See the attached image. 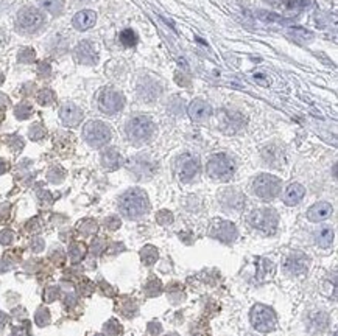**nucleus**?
Returning <instances> with one entry per match:
<instances>
[{"instance_id": "1", "label": "nucleus", "mask_w": 338, "mask_h": 336, "mask_svg": "<svg viewBox=\"0 0 338 336\" xmlns=\"http://www.w3.org/2000/svg\"><path fill=\"white\" fill-rule=\"evenodd\" d=\"M119 209L128 219H139L150 212V201L144 190L131 188L125 191L119 200Z\"/></svg>"}, {"instance_id": "2", "label": "nucleus", "mask_w": 338, "mask_h": 336, "mask_svg": "<svg viewBox=\"0 0 338 336\" xmlns=\"http://www.w3.org/2000/svg\"><path fill=\"white\" fill-rule=\"evenodd\" d=\"M128 140L136 145L147 144L156 134V125L147 116H134L128 120L125 126Z\"/></svg>"}, {"instance_id": "3", "label": "nucleus", "mask_w": 338, "mask_h": 336, "mask_svg": "<svg viewBox=\"0 0 338 336\" xmlns=\"http://www.w3.org/2000/svg\"><path fill=\"white\" fill-rule=\"evenodd\" d=\"M206 172L215 181H229L234 176L236 163L228 154H214L206 163Z\"/></svg>"}, {"instance_id": "4", "label": "nucleus", "mask_w": 338, "mask_h": 336, "mask_svg": "<svg viewBox=\"0 0 338 336\" xmlns=\"http://www.w3.org/2000/svg\"><path fill=\"white\" fill-rule=\"evenodd\" d=\"M83 137L91 147L101 148L111 140L112 132L106 123H103L100 120H91L83 128Z\"/></svg>"}, {"instance_id": "5", "label": "nucleus", "mask_w": 338, "mask_h": 336, "mask_svg": "<svg viewBox=\"0 0 338 336\" xmlns=\"http://www.w3.org/2000/svg\"><path fill=\"white\" fill-rule=\"evenodd\" d=\"M248 222L261 232L274 234L279 224V218L273 209L262 207V209H254L248 215Z\"/></svg>"}, {"instance_id": "6", "label": "nucleus", "mask_w": 338, "mask_h": 336, "mask_svg": "<svg viewBox=\"0 0 338 336\" xmlns=\"http://www.w3.org/2000/svg\"><path fill=\"white\" fill-rule=\"evenodd\" d=\"M249 318H251L252 327L261 333L273 331L277 325V318H276V313L273 312V308L262 305V303H257L251 308Z\"/></svg>"}, {"instance_id": "7", "label": "nucleus", "mask_w": 338, "mask_h": 336, "mask_svg": "<svg viewBox=\"0 0 338 336\" xmlns=\"http://www.w3.org/2000/svg\"><path fill=\"white\" fill-rule=\"evenodd\" d=\"M280 179L273 176V175H259L254 182H252V191L259 196L261 200H274L276 196L280 193Z\"/></svg>"}, {"instance_id": "8", "label": "nucleus", "mask_w": 338, "mask_h": 336, "mask_svg": "<svg viewBox=\"0 0 338 336\" xmlns=\"http://www.w3.org/2000/svg\"><path fill=\"white\" fill-rule=\"evenodd\" d=\"M98 109L106 116H114L125 106V97L114 89H103L98 95Z\"/></svg>"}, {"instance_id": "9", "label": "nucleus", "mask_w": 338, "mask_h": 336, "mask_svg": "<svg viewBox=\"0 0 338 336\" xmlns=\"http://www.w3.org/2000/svg\"><path fill=\"white\" fill-rule=\"evenodd\" d=\"M200 170H201V162L200 159L193 156V154H183L178 157L176 160V173H178V178L183 181V182H190L193 181L196 176L200 175Z\"/></svg>"}, {"instance_id": "10", "label": "nucleus", "mask_w": 338, "mask_h": 336, "mask_svg": "<svg viewBox=\"0 0 338 336\" xmlns=\"http://www.w3.org/2000/svg\"><path fill=\"white\" fill-rule=\"evenodd\" d=\"M17 25L20 30L33 33L44 25V14L36 8H23L17 14Z\"/></svg>"}, {"instance_id": "11", "label": "nucleus", "mask_w": 338, "mask_h": 336, "mask_svg": "<svg viewBox=\"0 0 338 336\" xmlns=\"http://www.w3.org/2000/svg\"><path fill=\"white\" fill-rule=\"evenodd\" d=\"M218 126L223 132L236 134L243 128V117L239 114V112L223 109L218 114Z\"/></svg>"}, {"instance_id": "12", "label": "nucleus", "mask_w": 338, "mask_h": 336, "mask_svg": "<svg viewBox=\"0 0 338 336\" xmlns=\"http://www.w3.org/2000/svg\"><path fill=\"white\" fill-rule=\"evenodd\" d=\"M211 235L223 243H231L237 238V228L231 221L215 219L211 226Z\"/></svg>"}, {"instance_id": "13", "label": "nucleus", "mask_w": 338, "mask_h": 336, "mask_svg": "<svg viewBox=\"0 0 338 336\" xmlns=\"http://www.w3.org/2000/svg\"><path fill=\"white\" fill-rule=\"evenodd\" d=\"M129 170L136 175L139 179H148L156 172V163L151 162L147 156H137L129 163Z\"/></svg>"}, {"instance_id": "14", "label": "nucleus", "mask_w": 338, "mask_h": 336, "mask_svg": "<svg viewBox=\"0 0 338 336\" xmlns=\"http://www.w3.org/2000/svg\"><path fill=\"white\" fill-rule=\"evenodd\" d=\"M245 194L237 188H226L220 193V203L223 204V207L231 210H242L245 207Z\"/></svg>"}, {"instance_id": "15", "label": "nucleus", "mask_w": 338, "mask_h": 336, "mask_svg": "<svg viewBox=\"0 0 338 336\" xmlns=\"http://www.w3.org/2000/svg\"><path fill=\"white\" fill-rule=\"evenodd\" d=\"M75 58L81 64H88V66L97 64L98 53H97L95 45L89 41H81L75 48Z\"/></svg>"}, {"instance_id": "16", "label": "nucleus", "mask_w": 338, "mask_h": 336, "mask_svg": "<svg viewBox=\"0 0 338 336\" xmlns=\"http://www.w3.org/2000/svg\"><path fill=\"white\" fill-rule=\"evenodd\" d=\"M189 116L193 122L196 123H203V122H207L212 116V107L209 103H206L204 100L201 98H196L193 100L190 104H189Z\"/></svg>"}, {"instance_id": "17", "label": "nucleus", "mask_w": 338, "mask_h": 336, "mask_svg": "<svg viewBox=\"0 0 338 336\" xmlns=\"http://www.w3.org/2000/svg\"><path fill=\"white\" fill-rule=\"evenodd\" d=\"M307 262L308 259L301 254V252H293L285 259L284 263V271L289 275H301L304 272H307Z\"/></svg>"}, {"instance_id": "18", "label": "nucleus", "mask_w": 338, "mask_h": 336, "mask_svg": "<svg viewBox=\"0 0 338 336\" xmlns=\"http://www.w3.org/2000/svg\"><path fill=\"white\" fill-rule=\"evenodd\" d=\"M83 116H84V114H83V109H81L80 106L73 104V103H66V104H63L61 109H60V119H61V122H63L66 126H70V128L80 125V122L83 120Z\"/></svg>"}, {"instance_id": "19", "label": "nucleus", "mask_w": 338, "mask_h": 336, "mask_svg": "<svg viewBox=\"0 0 338 336\" xmlns=\"http://www.w3.org/2000/svg\"><path fill=\"white\" fill-rule=\"evenodd\" d=\"M100 160H101V165L106 168L109 172H114L117 168L122 166L123 163V157L122 154L119 153L117 148H106L101 151V156H100Z\"/></svg>"}, {"instance_id": "20", "label": "nucleus", "mask_w": 338, "mask_h": 336, "mask_svg": "<svg viewBox=\"0 0 338 336\" xmlns=\"http://www.w3.org/2000/svg\"><path fill=\"white\" fill-rule=\"evenodd\" d=\"M332 212H333L332 204H329L326 201H321V203L314 204L310 209L307 210V219L312 221V222L324 221V219H327L332 215Z\"/></svg>"}, {"instance_id": "21", "label": "nucleus", "mask_w": 338, "mask_h": 336, "mask_svg": "<svg viewBox=\"0 0 338 336\" xmlns=\"http://www.w3.org/2000/svg\"><path fill=\"white\" fill-rule=\"evenodd\" d=\"M95 20H97V14L91 10H83L80 13H76L72 19V23L76 30L80 32H84V30H89L91 26L95 25Z\"/></svg>"}, {"instance_id": "22", "label": "nucleus", "mask_w": 338, "mask_h": 336, "mask_svg": "<svg viewBox=\"0 0 338 336\" xmlns=\"http://www.w3.org/2000/svg\"><path fill=\"white\" fill-rule=\"evenodd\" d=\"M304 194H305V188L301 184L293 182L287 187V190L284 193V203L287 206H296L302 201Z\"/></svg>"}, {"instance_id": "23", "label": "nucleus", "mask_w": 338, "mask_h": 336, "mask_svg": "<svg viewBox=\"0 0 338 336\" xmlns=\"http://www.w3.org/2000/svg\"><path fill=\"white\" fill-rule=\"evenodd\" d=\"M262 157L265 160V163L271 165V166H280L284 162V151L279 147L270 145L267 148H264L262 151Z\"/></svg>"}, {"instance_id": "24", "label": "nucleus", "mask_w": 338, "mask_h": 336, "mask_svg": "<svg viewBox=\"0 0 338 336\" xmlns=\"http://www.w3.org/2000/svg\"><path fill=\"white\" fill-rule=\"evenodd\" d=\"M329 325V316L324 312H318L308 319V331L310 333H321Z\"/></svg>"}, {"instance_id": "25", "label": "nucleus", "mask_w": 338, "mask_h": 336, "mask_svg": "<svg viewBox=\"0 0 338 336\" xmlns=\"http://www.w3.org/2000/svg\"><path fill=\"white\" fill-rule=\"evenodd\" d=\"M273 274H274V265L270 260H267V259H257L256 275H257L259 282H262V280H267V278H271Z\"/></svg>"}, {"instance_id": "26", "label": "nucleus", "mask_w": 338, "mask_h": 336, "mask_svg": "<svg viewBox=\"0 0 338 336\" xmlns=\"http://www.w3.org/2000/svg\"><path fill=\"white\" fill-rule=\"evenodd\" d=\"M332 241H333V231H332V228L324 226V228H321L320 231H317V234H315V243H317L320 247L327 249V247H330Z\"/></svg>"}, {"instance_id": "27", "label": "nucleus", "mask_w": 338, "mask_h": 336, "mask_svg": "<svg viewBox=\"0 0 338 336\" xmlns=\"http://www.w3.org/2000/svg\"><path fill=\"white\" fill-rule=\"evenodd\" d=\"M158 257H159V252H158V249H156L154 246H151V244L144 246L142 250H140V259H142V263L147 265V266L154 265L156 260H158Z\"/></svg>"}, {"instance_id": "28", "label": "nucleus", "mask_w": 338, "mask_h": 336, "mask_svg": "<svg viewBox=\"0 0 338 336\" xmlns=\"http://www.w3.org/2000/svg\"><path fill=\"white\" fill-rule=\"evenodd\" d=\"M117 308H119L120 313H122L125 318H133V316H136V313H137V303H136L134 299H129V297H125L123 300H120L119 305H117Z\"/></svg>"}, {"instance_id": "29", "label": "nucleus", "mask_w": 338, "mask_h": 336, "mask_svg": "<svg viewBox=\"0 0 338 336\" xmlns=\"http://www.w3.org/2000/svg\"><path fill=\"white\" fill-rule=\"evenodd\" d=\"M39 5L53 16H58L64 10V0H39Z\"/></svg>"}, {"instance_id": "30", "label": "nucleus", "mask_w": 338, "mask_h": 336, "mask_svg": "<svg viewBox=\"0 0 338 336\" xmlns=\"http://www.w3.org/2000/svg\"><path fill=\"white\" fill-rule=\"evenodd\" d=\"M69 256L73 263L81 262L84 259V256H86V246H84L83 243H72L69 247Z\"/></svg>"}, {"instance_id": "31", "label": "nucleus", "mask_w": 338, "mask_h": 336, "mask_svg": "<svg viewBox=\"0 0 338 336\" xmlns=\"http://www.w3.org/2000/svg\"><path fill=\"white\" fill-rule=\"evenodd\" d=\"M103 333L105 336H122L123 334V327L117 319H109L103 325Z\"/></svg>"}, {"instance_id": "32", "label": "nucleus", "mask_w": 338, "mask_h": 336, "mask_svg": "<svg viewBox=\"0 0 338 336\" xmlns=\"http://www.w3.org/2000/svg\"><path fill=\"white\" fill-rule=\"evenodd\" d=\"M32 114H33V107L28 104V103H20V104H17V106L14 107V116H16V119H19V120L30 119Z\"/></svg>"}, {"instance_id": "33", "label": "nucleus", "mask_w": 338, "mask_h": 336, "mask_svg": "<svg viewBox=\"0 0 338 336\" xmlns=\"http://www.w3.org/2000/svg\"><path fill=\"white\" fill-rule=\"evenodd\" d=\"M144 291L148 297H154V296H159L161 291H162V284L159 278H151L148 280V284L144 287Z\"/></svg>"}, {"instance_id": "34", "label": "nucleus", "mask_w": 338, "mask_h": 336, "mask_svg": "<svg viewBox=\"0 0 338 336\" xmlns=\"http://www.w3.org/2000/svg\"><path fill=\"white\" fill-rule=\"evenodd\" d=\"M98 229L97 226V221L95 219H83L80 224H78V231L83 234V235H92L95 234Z\"/></svg>"}, {"instance_id": "35", "label": "nucleus", "mask_w": 338, "mask_h": 336, "mask_svg": "<svg viewBox=\"0 0 338 336\" xmlns=\"http://www.w3.org/2000/svg\"><path fill=\"white\" fill-rule=\"evenodd\" d=\"M17 60H19V63L30 64V63H33L36 60V51L32 47H23L17 53Z\"/></svg>"}, {"instance_id": "36", "label": "nucleus", "mask_w": 338, "mask_h": 336, "mask_svg": "<svg viewBox=\"0 0 338 336\" xmlns=\"http://www.w3.org/2000/svg\"><path fill=\"white\" fill-rule=\"evenodd\" d=\"M137 35L131 30V28H126V30H123L122 33H120V42L125 45V47H134L136 44H137Z\"/></svg>"}, {"instance_id": "37", "label": "nucleus", "mask_w": 338, "mask_h": 336, "mask_svg": "<svg viewBox=\"0 0 338 336\" xmlns=\"http://www.w3.org/2000/svg\"><path fill=\"white\" fill-rule=\"evenodd\" d=\"M36 98H38V103H39L41 106H50V104H53L55 100H56L55 92L50 91V89H42V91H39V94H38Z\"/></svg>"}, {"instance_id": "38", "label": "nucleus", "mask_w": 338, "mask_h": 336, "mask_svg": "<svg viewBox=\"0 0 338 336\" xmlns=\"http://www.w3.org/2000/svg\"><path fill=\"white\" fill-rule=\"evenodd\" d=\"M35 321L39 327H47L51 321V316H50V312L47 310L45 306H41L39 310L36 312L35 315Z\"/></svg>"}, {"instance_id": "39", "label": "nucleus", "mask_w": 338, "mask_h": 336, "mask_svg": "<svg viewBox=\"0 0 338 336\" xmlns=\"http://www.w3.org/2000/svg\"><path fill=\"white\" fill-rule=\"evenodd\" d=\"M47 178H48L50 182L58 184V182H61L66 178V172L63 170V168H60V166H53V168H50Z\"/></svg>"}, {"instance_id": "40", "label": "nucleus", "mask_w": 338, "mask_h": 336, "mask_svg": "<svg viewBox=\"0 0 338 336\" xmlns=\"http://www.w3.org/2000/svg\"><path fill=\"white\" fill-rule=\"evenodd\" d=\"M156 221L161 226H168V224L173 222V213L170 210H159L156 213Z\"/></svg>"}, {"instance_id": "41", "label": "nucleus", "mask_w": 338, "mask_h": 336, "mask_svg": "<svg viewBox=\"0 0 338 336\" xmlns=\"http://www.w3.org/2000/svg\"><path fill=\"white\" fill-rule=\"evenodd\" d=\"M45 134H47V131H45V128H44L41 123H35V125H32L30 131H28V135H30L32 140H41Z\"/></svg>"}, {"instance_id": "42", "label": "nucleus", "mask_w": 338, "mask_h": 336, "mask_svg": "<svg viewBox=\"0 0 338 336\" xmlns=\"http://www.w3.org/2000/svg\"><path fill=\"white\" fill-rule=\"evenodd\" d=\"M308 4H310V0H285V7L290 11H301Z\"/></svg>"}, {"instance_id": "43", "label": "nucleus", "mask_w": 338, "mask_h": 336, "mask_svg": "<svg viewBox=\"0 0 338 336\" xmlns=\"http://www.w3.org/2000/svg\"><path fill=\"white\" fill-rule=\"evenodd\" d=\"M120 226H122V221H120L119 216L112 215V216H108V218L105 219V228L109 229V231H117Z\"/></svg>"}, {"instance_id": "44", "label": "nucleus", "mask_w": 338, "mask_h": 336, "mask_svg": "<svg viewBox=\"0 0 338 336\" xmlns=\"http://www.w3.org/2000/svg\"><path fill=\"white\" fill-rule=\"evenodd\" d=\"M60 297V288L58 287H48L44 293V300L45 302H53Z\"/></svg>"}, {"instance_id": "45", "label": "nucleus", "mask_w": 338, "mask_h": 336, "mask_svg": "<svg viewBox=\"0 0 338 336\" xmlns=\"http://www.w3.org/2000/svg\"><path fill=\"white\" fill-rule=\"evenodd\" d=\"M13 240H14V232H13V231L5 229V231L0 232V244H5V246H8V244H11V243H13Z\"/></svg>"}, {"instance_id": "46", "label": "nucleus", "mask_w": 338, "mask_h": 336, "mask_svg": "<svg viewBox=\"0 0 338 336\" xmlns=\"http://www.w3.org/2000/svg\"><path fill=\"white\" fill-rule=\"evenodd\" d=\"M38 73H39V76H42V78H47V76H50V73H51V66L47 63V61H42V63H39V67H38Z\"/></svg>"}, {"instance_id": "47", "label": "nucleus", "mask_w": 338, "mask_h": 336, "mask_svg": "<svg viewBox=\"0 0 338 336\" xmlns=\"http://www.w3.org/2000/svg\"><path fill=\"white\" fill-rule=\"evenodd\" d=\"M28 322H25L23 325H20V327H14L13 328V336H28L30 334V328H28Z\"/></svg>"}, {"instance_id": "48", "label": "nucleus", "mask_w": 338, "mask_h": 336, "mask_svg": "<svg viewBox=\"0 0 338 336\" xmlns=\"http://www.w3.org/2000/svg\"><path fill=\"white\" fill-rule=\"evenodd\" d=\"M261 19L267 20V22H285L282 17H279L277 14H273V13H259Z\"/></svg>"}, {"instance_id": "49", "label": "nucleus", "mask_w": 338, "mask_h": 336, "mask_svg": "<svg viewBox=\"0 0 338 336\" xmlns=\"http://www.w3.org/2000/svg\"><path fill=\"white\" fill-rule=\"evenodd\" d=\"M44 246H45V243H44L42 238H33L32 243H30V247H32L33 252H41V250H44Z\"/></svg>"}, {"instance_id": "50", "label": "nucleus", "mask_w": 338, "mask_h": 336, "mask_svg": "<svg viewBox=\"0 0 338 336\" xmlns=\"http://www.w3.org/2000/svg\"><path fill=\"white\" fill-rule=\"evenodd\" d=\"M25 229H27L28 232H38V231L41 229V226H39V219H38V218H33V219H30V221L27 222Z\"/></svg>"}, {"instance_id": "51", "label": "nucleus", "mask_w": 338, "mask_h": 336, "mask_svg": "<svg viewBox=\"0 0 338 336\" xmlns=\"http://www.w3.org/2000/svg\"><path fill=\"white\" fill-rule=\"evenodd\" d=\"M101 250H105V243H103V240H100V238L94 240V243H92V252H95V254H100Z\"/></svg>"}, {"instance_id": "52", "label": "nucleus", "mask_w": 338, "mask_h": 336, "mask_svg": "<svg viewBox=\"0 0 338 336\" xmlns=\"http://www.w3.org/2000/svg\"><path fill=\"white\" fill-rule=\"evenodd\" d=\"M162 331V327L159 322H150L148 324V333L150 334H159Z\"/></svg>"}, {"instance_id": "53", "label": "nucleus", "mask_w": 338, "mask_h": 336, "mask_svg": "<svg viewBox=\"0 0 338 336\" xmlns=\"http://www.w3.org/2000/svg\"><path fill=\"white\" fill-rule=\"evenodd\" d=\"M8 321H10V316H8L7 313H4V312H0V327L7 325Z\"/></svg>"}, {"instance_id": "54", "label": "nucleus", "mask_w": 338, "mask_h": 336, "mask_svg": "<svg viewBox=\"0 0 338 336\" xmlns=\"http://www.w3.org/2000/svg\"><path fill=\"white\" fill-rule=\"evenodd\" d=\"M10 170V163L5 160H0V175H4Z\"/></svg>"}, {"instance_id": "55", "label": "nucleus", "mask_w": 338, "mask_h": 336, "mask_svg": "<svg viewBox=\"0 0 338 336\" xmlns=\"http://www.w3.org/2000/svg\"><path fill=\"white\" fill-rule=\"evenodd\" d=\"M265 2H268V4H271V5H279L282 0H265Z\"/></svg>"}, {"instance_id": "56", "label": "nucleus", "mask_w": 338, "mask_h": 336, "mask_svg": "<svg viewBox=\"0 0 338 336\" xmlns=\"http://www.w3.org/2000/svg\"><path fill=\"white\" fill-rule=\"evenodd\" d=\"M4 79H5V76H4V73H2V72H0V84L4 82Z\"/></svg>"}, {"instance_id": "57", "label": "nucleus", "mask_w": 338, "mask_h": 336, "mask_svg": "<svg viewBox=\"0 0 338 336\" xmlns=\"http://www.w3.org/2000/svg\"><path fill=\"white\" fill-rule=\"evenodd\" d=\"M167 336H179V334H176V333H170V334H167Z\"/></svg>"}, {"instance_id": "58", "label": "nucleus", "mask_w": 338, "mask_h": 336, "mask_svg": "<svg viewBox=\"0 0 338 336\" xmlns=\"http://www.w3.org/2000/svg\"><path fill=\"white\" fill-rule=\"evenodd\" d=\"M95 336H101V334H95Z\"/></svg>"}]
</instances>
